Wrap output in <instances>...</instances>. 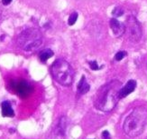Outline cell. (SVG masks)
Segmentation results:
<instances>
[{"label": "cell", "mask_w": 147, "mask_h": 139, "mask_svg": "<svg viewBox=\"0 0 147 139\" xmlns=\"http://www.w3.org/2000/svg\"><path fill=\"white\" fill-rule=\"evenodd\" d=\"M122 83L119 80H112L98 88L94 97V105L99 111L110 112L117 105L119 92Z\"/></svg>", "instance_id": "6da1fadb"}, {"label": "cell", "mask_w": 147, "mask_h": 139, "mask_svg": "<svg viewBox=\"0 0 147 139\" xmlns=\"http://www.w3.org/2000/svg\"><path fill=\"white\" fill-rule=\"evenodd\" d=\"M147 125V110L143 106H137L125 119L123 130L129 137H137L143 134Z\"/></svg>", "instance_id": "7a4b0ae2"}, {"label": "cell", "mask_w": 147, "mask_h": 139, "mask_svg": "<svg viewBox=\"0 0 147 139\" xmlns=\"http://www.w3.org/2000/svg\"><path fill=\"white\" fill-rule=\"evenodd\" d=\"M51 74L53 77L63 86H71L74 81V69L69 63L64 59L55 60L51 66Z\"/></svg>", "instance_id": "3957f363"}, {"label": "cell", "mask_w": 147, "mask_h": 139, "mask_svg": "<svg viewBox=\"0 0 147 139\" xmlns=\"http://www.w3.org/2000/svg\"><path fill=\"white\" fill-rule=\"evenodd\" d=\"M42 36L37 28L29 27L18 35L16 44L24 51L32 52L42 45Z\"/></svg>", "instance_id": "277c9868"}, {"label": "cell", "mask_w": 147, "mask_h": 139, "mask_svg": "<svg viewBox=\"0 0 147 139\" xmlns=\"http://www.w3.org/2000/svg\"><path fill=\"white\" fill-rule=\"evenodd\" d=\"M125 27V34L131 42L138 43L141 40L143 36L142 26L141 23L138 21V19L135 16L130 15L127 16Z\"/></svg>", "instance_id": "5b68a950"}, {"label": "cell", "mask_w": 147, "mask_h": 139, "mask_svg": "<svg viewBox=\"0 0 147 139\" xmlns=\"http://www.w3.org/2000/svg\"><path fill=\"white\" fill-rule=\"evenodd\" d=\"M109 26H110V28L112 30V32L114 33L115 36L120 37L123 35H125V24L117 20V18H114V17L111 18L109 21Z\"/></svg>", "instance_id": "8992f818"}, {"label": "cell", "mask_w": 147, "mask_h": 139, "mask_svg": "<svg viewBox=\"0 0 147 139\" xmlns=\"http://www.w3.org/2000/svg\"><path fill=\"white\" fill-rule=\"evenodd\" d=\"M136 86H137L136 81L134 79H130L124 86H122V88H121V90L119 92V99L125 98L127 96H129L131 93H133L136 90Z\"/></svg>", "instance_id": "52a82bcc"}, {"label": "cell", "mask_w": 147, "mask_h": 139, "mask_svg": "<svg viewBox=\"0 0 147 139\" xmlns=\"http://www.w3.org/2000/svg\"><path fill=\"white\" fill-rule=\"evenodd\" d=\"M16 89L17 94L22 97H26L32 93L33 89H32L31 86L25 81H20L19 83L16 85Z\"/></svg>", "instance_id": "ba28073f"}, {"label": "cell", "mask_w": 147, "mask_h": 139, "mask_svg": "<svg viewBox=\"0 0 147 139\" xmlns=\"http://www.w3.org/2000/svg\"><path fill=\"white\" fill-rule=\"evenodd\" d=\"M90 89V86L88 85V83L86 80V77L84 75H82L79 84H78V86H77V90H78V94H84L86 93H88Z\"/></svg>", "instance_id": "9c48e42d"}, {"label": "cell", "mask_w": 147, "mask_h": 139, "mask_svg": "<svg viewBox=\"0 0 147 139\" xmlns=\"http://www.w3.org/2000/svg\"><path fill=\"white\" fill-rule=\"evenodd\" d=\"M1 109H2V115L5 117H13L15 116V112L13 110L11 104L8 101H4L1 104Z\"/></svg>", "instance_id": "30bf717a"}, {"label": "cell", "mask_w": 147, "mask_h": 139, "mask_svg": "<svg viewBox=\"0 0 147 139\" xmlns=\"http://www.w3.org/2000/svg\"><path fill=\"white\" fill-rule=\"evenodd\" d=\"M54 55L53 51L52 49L47 48L45 50H42L39 55V58L42 62H46L49 58H51Z\"/></svg>", "instance_id": "8fae6325"}, {"label": "cell", "mask_w": 147, "mask_h": 139, "mask_svg": "<svg viewBox=\"0 0 147 139\" xmlns=\"http://www.w3.org/2000/svg\"><path fill=\"white\" fill-rule=\"evenodd\" d=\"M66 118L64 116H62L60 120V122L58 124V126H57V130H58L59 134L61 135H64L65 133V129H66Z\"/></svg>", "instance_id": "7c38bea8"}, {"label": "cell", "mask_w": 147, "mask_h": 139, "mask_svg": "<svg viewBox=\"0 0 147 139\" xmlns=\"http://www.w3.org/2000/svg\"><path fill=\"white\" fill-rule=\"evenodd\" d=\"M124 13H125V10H124V8L122 7H120V5H117V7H116L111 12V14L114 16V18L122 16L124 15Z\"/></svg>", "instance_id": "4fadbf2b"}, {"label": "cell", "mask_w": 147, "mask_h": 139, "mask_svg": "<svg viewBox=\"0 0 147 139\" xmlns=\"http://www.w3.org/2000/svg\"><path fill=\"white\" fill-rule=\"evenodd\" d=\"M78 17H79L78 12H72L71 16H69V19H68L69 26H73V25L77 22V20H78Z\"/></svg>", "instance_id": "5bb4252c"}, {"label": "cell", "mask_w": 147, "mask_h": 139, "mask_svg": "<svg viewBox=\"0 0 147 139\" xmlns=\"http://www.w3.org/2000/svg\"><path fill=\"white\" fill-rule=\"evenodd\" d=\"M126 55H127L126 51H123V50H121V51H118L116 55H115V60L119 62L121 60H123Z\"/></svg>", "instance_id": "9a60e30c"}, {"label": "cell", "mask_w": 147, "mask_h": 139, "mask_svg": "<svg viewBox=\"0 0 147 139\" xmlns=\"http://www.w3.org/2000/svg\"><path fill=\"white\" fill-rule=\"evenodd\" d=\"M88 66H89V67H90L93 71H97V70H99V69H101V67L98 66V62L96 61V60L88 62Z\"/></svg>", "instance_id": "2e32d148"}, {"label": "cell", "mask_w": 147, "mask_h": 139, "mask_svg": "<svg viewBox=\"0 0 147 139\" xmlns=\"http://www.w3.org/2000/svg\"><path fill=\"white\" fill-rule=\"evenodd\" d=\"M102 139H111V136L107 130H105L102 132Z\"/></svg>", "instance_id": "e0dca14e"}, {"label": "cell", "mask_w": 147, "mask_h": 139, "mask_svg": "<svg viewBox=\"0 0 147 139\" xmlns=\"http://www.w3.org/2000/svg\"><path fill=\"white\" fill-rule=\"evenodd\" d=\"M12 1H13V0H2V3H3L4 5H9Z\"/></svg>", "instance_id": "ac0fdd59"}, {"label": "cell", "mask_w": 147, "mask_h": 139, "mask_svg": "<svg viewBox=\"0 0 147 139\" xmlns=\"http://www.w3.org/2000/svg\"><path fill=\"white\" fill-rule=\"evenodd\" d=\"M0 17H1V10H0Z\"/></svg>", "instance_id": "d6986e66"}]
</instances>
